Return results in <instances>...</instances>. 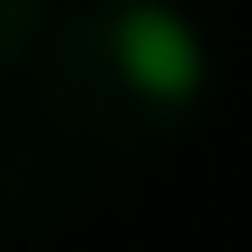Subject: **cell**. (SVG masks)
Here are the masks:
<instances>
[{"instance_id":"obj_1","label":"cell","mask_w":252,"mask_h":252,"mask_svg":"<svg viewBox=\"0 0 252 252\" xmlns=\"http://www.w3.org/2000/svg\"><path fill=\"white\" fill-rule=\"evenodd\" d=\"M107 49H117V78L146 107H185L204 97V39L175 0H126L117 20H107Z\"/></svg>"}]
</instances>
